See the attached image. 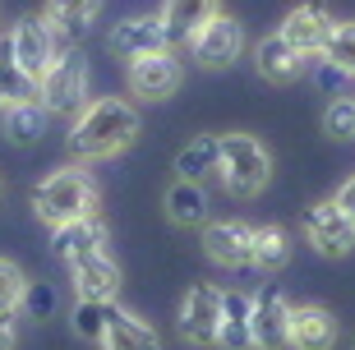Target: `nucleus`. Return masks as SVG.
<instances>
[{"mask_svg":"<svg viewBox=\"0 0 355 350\" xmlns=\"http://www.w3.org/2000/svg\"><path fill=\"white\" fill-rule=\"evenodd\" d=\"M254 346L259 350H282L291 346V304L282 290H259L254 295Z\"/></svg>","mask_w":355,"mask_h":350,"instance_id":"14","label":"nucleus"},{"mask_svg":"<svg viewBox=\"0 0 355 350\" xmlns=\"http://www.w3.org/2000/svg\"><path fill=\"white\" fill-rule=\"evenodd\" d=\"M226 350H250L254 346V299L240 290H226L222 299V341Z\"/></svg>","mask_w":355,"mask_h":350,"instance_id":"19","label":"nucleus"},{"mask_svg":"<svg viewBox=\"0 0 355 350\" xmlns=\"http://www.w3.org/2000/svg\"><path fill=\"white\" fill-rule=\"evenodd\" d=\"M24 97H37V83L19 69V55H14V37H0V111Z\"/></svg>","mask_w":355,"mask_h":350,"instance_id":"25","label":"nucleus"},{"mask_svg":"<svg viewBox=\"0 0 355 350\" xmlns=\"http://www.w3.org/2000/svg\"><path fill=\"white\" fill-rule=\"evenodd\" d=\"M180 83H184V69H180V60H175L171 46L130 60V92L144 97V102H166V97H175Z\"/></svg>","mask_w":355,"mask_h":350,"instance_id":"7","label":"nucleus"},{"mask_svg":"<svg viewBox=\"0 0 355 350\" xmlns=\"http://www.w3.org/2000/svg\"><path fill=\"white\" fill-rule=\"evenodd\" d=\"M97 10H102V0H46L42 19L55 28V37H79L97 19Z\"/></svg>","mask_w":355,"mask_h":350,"instance_id":"23","label":"nucleus"},{"mask_svg":"<svg viewBox=\"0 0 355 350\" xmlns=\"http://www.w3.org/2000/svg\"><path fill=\"white\" fill-rule=\"evenodd\" d=\"M83 97H88V60H83V51H60L55 55V65L46 69V78L37 83V102L51 111V116H79Z\"/></svg>","mask_w":355,"mask_h":350,"instance_id":"4","label":"nucleus"},{"mask_svg":"<svg viewBox=\"0 0 355 350\" xmlns=\"http://www.w3.org/2000/svg\"><path fill=\"white\" fill-rule=\"evenodd\" d=\"M33 212H37L51 231L65 226V221L97 217V184H92V175L79 170V166L51 170V175L33 189Z\"/></svg>","mask_w":355,"mask_h":350,"instance_id":"2","label":"nucleus"},{"mask_svg":"<svg viewBox=\"0 0 355 350\" xmlns=\"http://www.w3.org/2000/svg\"><path fill=\"white\" fill-rule=\"evenodd\" d=\"M139 139V111L125 97H97L79 111L69 130V152L79 161H106Z\"/></svg>","mask_w":355,"mask_h":350,"instance_id":"1","label":"nucleus"},{"mask_svg":"<svg viewBox=\"0 0 355 350\" xmlns=\"http://www.w3.org/2000/svg\"><path fill=\"white\" fill-rule=\"evenodd\" d=\"M203 249L222 268H250L254 263V226H245V221H212V226H203Z\"/></svg>","mask_w":355,"mask_h":350,"instance_id":"12","label":"nucleus"},{"mask_svg":"<svg viewBox=\"0 0 355 350\" xmlns=\"http://www.w3.org/2000/svg\"><path fill=\"white\" fill-rule=\"evenodd\" d=\"M102 350H162V341H157V332H153L144 318L116 309V313H111V323H106Z\"/></svg>","mask_w":355,"mask_h":350,"instance_id":"21","label":"nucleus"},{"mask_svg":"<svg viewBox=\"0 0 355 350\" xmlns=\"http://www.w3.org/2000/svg\"><path fill=\"white\" fill-rule=\"evenodd\" d=\"M332 19L328 5H318V0H304V5H295V10L282 19V37L295 46L300 55H323V46H328V33H332Z\"/></svg>","mask_w":355,"mask_h":350,"instance_id":"10","label":"nucleus"},{"mask_svg":"<svg viewBox=\"0 0 355 350\" xmlns=\"http://www.w3.org/2000/svg\"><path fill=\"white\" fill-rule=\"evenodd\" d=\"M74 290H79V299H116L120 295V263L111 259V254H92V259H79L74 268Z\"/></svg>","mask_w":355,"mask_h":350,"instance_id":"16","label":"nucleus"},{"mask_svg":"<svg viewBox=\"0 0 355 350\" xmlns=\"http://www.w3.org/2000/svg\"><path fill=\"white\" fill-rule=\"evenodd\" d=\"M323 134L328 139H355V97H332L323 111Z\"/></svg>","mask_w":355,"mask_h":350,"instance_id":"29","label":"nucleus"},{"mask_svg":"<svg viewBox=\"0 0 355 350\" xmlns=\"http://www.w3.org/2000/svg\"><path fill=\"white\" fill-rule=\"evenodd\" d=\"M55 254L74 268L79 259H92V254H102L106 249V226L97 217H79V221H65V226H55Z\"/></svg>","mask_w":355,"mask_h":350,"instance_id":"18","label":"nucleus"},{"mask_svg":"<svg viewBox=\"0 0 355 350\" xmlns=\"http://www.w3.org/2000/svg\"><path fill=\"white\" fill-rule=\"evenodd\" d=\"M0 350H14V318L0 313Z\"/></svg>","mask_w":355,"mask_h":350,"instance_id":"34","label":"nucleus"},{"mask_svg":"<svg viewBox=\"0 0 355 350\" xmlns=\"http://www.w3.org/2000/svg\"><path fill=\"white\" fill-rule=\"evenodd\" d=\"M0 116H5V139L19 143V148H28V143L42 139V130H46V116H51V111H46L37 97H24V102L5 106Z\"/></svg>","mask_w":355,"mask_h":350,"instance_id":"22","label":"nucleus"},{"mask_svg":"<svg viewBox=\"0 0 355 350\" xmlns=\"http://www.w3.org/2000/svg\"><path fill=\"white\" fill-rule=\"evenodd\" d=\"M254 65H259V74H263L268 83H291V78L304 74L309 55H300L282 33H272V37H263L259 46H254Z\"/></svg>","mask_w":355,"mask_h":350,"instance_id":"17","label":"nucleus"},{"mask_svg":"<svg viewBox=\"0 0 355 350\" xmlns=\"http://www.w3.org/2000/svg\"><path fill=\"white\" fill-rule=\"evenodd\" d=\"M24 304L33 313H37V318H46V313H51V304H55V295H51V286H28V295H24Z\"/></svg>","mask_w":355,"mask_h":350,"instance_id":"32","label":"nucleus"},{"mask_svg":"<svg viewBox=\"0 0 355 350\" xmlns=\"http://www.w3.org/2000/svg\"><path fill=\"white\" fill-rule=\"evenodd\" d=\"M14 37V55H19V69H24L33 83H42L46 78V69L55 65V28L46 24V19H19V28L10 33Z\"/></svg>","mask_w":355,"mask_h":350,"instance_id":"8","label":"nucleus"},{"mask_svg":"<svg viewBox=\"0 0 355 350\" xmlns=\"http://www.w3.org/2000/svg\"><path fill=\"white\" fill-rule=\"evenodd\" d=\"M28 295V277L19 272V263L0 259V313H14Z\"/></svg>","mask_w":355,"mask_h":350,"instance_id":"30","label":"nucleus"},{"mask_svg":"<svg viewBox=\"0 0 355 350\" xmlns=\"http://www.w3.org/2000/svg\"><path fill=\"white\" fill-rule=\"evenodd\" d=\"M217 14H222V0H166V5H162L166 42H171V46H189Z\"/></svg>","mask_w":355,"mask_h":350,"instance_id":"13","label":"nucleus"},{"mask_svg":"<svg viewBox=\"0 0 355 350\" xmlns=\"http://www.w3.org/2000/svg\"><path fill=\"white\" fill-rule=\"evenodd\" d=\"M337 346V318L323 304H295L291 309V350H332Z\"/></svg>","mask_w":355,"mask_h":350,"instance_id":"15","label":"nucleus"},{"mask_svg":"<svg viewBox=\"0 0 355 350\" xmlns=\"http://www.w3.org/2000/svg\"><path fill=\"white\" fill-rule=\"evenodd\" d=\"M291 259V240L282 226H259L254 231V268L259 272H277V268H286Z\"/></svg>","mask_w":355,"mask_h":350,"instance_id":"26","label":"nucleus"},{"mask_svg":"<svg viewBox=\"0 0 355 350\" xmlns=\"http://www.w3.org/2000/svg\"><path fill=\"white\" fill-rule=\"evenodd\" d=\"M222 184L226 194L236 198H254L272 175V157L254 134H222Z\"/></svg>","mask_w":355,"mask_h":350,"instance_id":"3","label":"nucleus"},{"mask_svg":"<svg viewBox=\"0 0 355 350\" xmlns=\"http://www.w3.org/2000/svg\"><path fill=\"white\" fill-rule=\"evenodd\" d=\"M111 55L116 60H139V55H153V51H166V28H162V14H139V19H125V24L111 28L106 37Z\"/></svg>","mask_w":355,"mask_h":350,"instance_id":"11","label":"nucleus"},{"mask_svg":"<svg viewBox=\"0 0 355 350\" xmlns=\"http://www.w3.org/2000/svg\"><path fill=\"white\" fill-rule=\"evenodd\" d=\"M337 203H342V208L351 212V221H355V175H351V180L342 184V189H337Z\"/></svg>","mask_w":355,"mask_h":350,"instance_id":"33","label":"nucleus"},{"mask_svg":"<svg viewBox=\"0 0 355 350\" xmlns=\"http://www.w3.org/2000/svg\"><path fill=\"white\" fill-rule=\"evenodd\" d=\"M189 51H194V60L203 69H226V65H236L240 51H245V28H240L231 14H217V19L189 42Z\"/></svg>","mask_w":355,"mask_h":350,"instance_id":"9","label":"nucleus"},{"mask_svg":"<svg viewBox=\"0 0 355 350\" xmlns=\"http://www.w3.org/2000/svg\"><path fill=\"white\" fill-rule=\"evenodd\" d=\"M111 313H116L111 299H79V309H74V332H79L83 341H97V346H102Z\"/></svg>","mask_w":355,"mask_h":350,"instance_id":"27","label":"nucleus"},{"mask_svg":"<svg viewBox=\"0 0 355 350\" xmlns=\"http://www.w3.org/2000/svg\"><path fill=\"white\" fill-rule=\"evenodd\" d=\"M217 170H222V139H212V134L184 143L180 157H175V175H180V180L203 184L208 175H217Z\"/></svg>","mask_w":355,"mask_h":350,"instance_id":"20","label":"nucleus"},{"mask_svg":"<svg viewBox=\"0 0 355 350\" xmlns=\"http://www.w3.org/2000/svg\"><path fill=\"white\" fill-rule=\"evenodd\" d=\"M323 55H328L346 78H355V19H337V24H332Z\"/></svg>","mask_w":355,"mask_h":350,"instance_id":"28","label":"nucleus"},{"mask_svg":"<svg viewBox=\"0 0 355 350\" xmlns=\"http://www.w3.org/2000/svg\"><path fill=\"white\" fill-rule=\"evenodd\" d=\"M222 290L217 286H194L180 304V337L189 346H217L222 341Z\"/></svg>","mask_w":355,"mask_h":350,"instance_id":"6","label":"nucleus"},{"mask_svg":"<svg viewBox=\"0 0 355 350\" xmlns=\"http://www.w3.org/2000/svg\"><path fill=\"white\" fill-rule=\"evenodd\" d=\"M304 235H309V245L323 259H342L355 245V221L337 198H328V203H314V208L304 212Z\"/></svg>","mask_w":355,"mask_h":350,"instance_id":"5","label":"nucleus"},{"mask_svg":"<svg viewBox=\"0 0 355 350\" xmlns=\"http://www.w3.org/2000/svg\"><path fill=\"white\" fill-rule=\"evenodd\" d=\"M166 217H171L175 226H203V217H208V194H203V184L175 180L171 189H166Z\"/></svg>","mask_w":355,"mask_h":350,"instance_id":"24","label":"nucleus"},{"mask_svg":"<svg viewBox=\"0 0 355 350\" xmlns=\"http://www.w3.org/2000/svg\"><path fill=\"white\" fill-rule=\"evenodd\" d=\"M314 74H318V83H323L328 92H342V83H351V78H346L342 69L332 65L328 55H314Z\"/></svg>","mask_w":355,"mask_h":350,"instance_id":"31","label":"nucleus"}]
</instances>
